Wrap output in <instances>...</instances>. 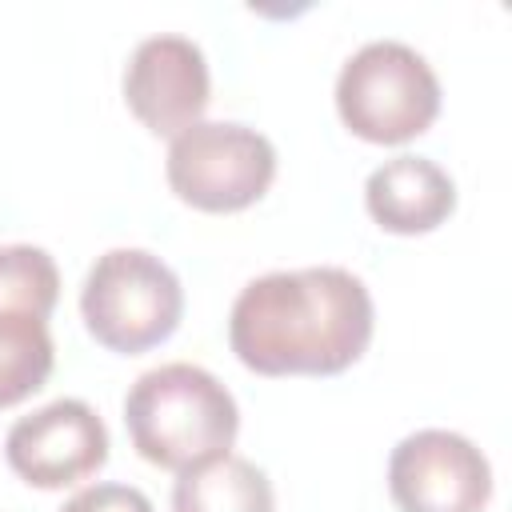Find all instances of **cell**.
Here are the masks:
<instances>
[{
	"instance_id": "cell-5",
	"label": "cell",
	"mask_w": 512,
	"mask_h": 512,
	"mask_svg": "<svg viewBox=\"0 0 512 512\" xmlns=\"http://www.w3.org/2000/svg\"><path fill=\"white\" fill-rule=\"evenodd\" d=\"M172 192L200 212H240L276 176V148L264 132L232 120H196L168 148Z\"/></svg>"
},
{
	"instance_id": "cell-7",
	"label": "cell",
	"mask_w": 512,
	"mask_h": 512,
	"mask_svg": "<svg viewBox=\"0 0 512 512\" xmlns=\"http://www.w3.org/2000/svg\"><path fill=\"white\" fill-rule=\"evenodd\" d=\"M8 468L32 488H68L108 460V428L84 400H52L20 416L4 436Z\"/></svg>"
},
{
	"instance_id": "cell-11",
	"label": "cell",
	"mask_w": 512,
	"mask_h": 512,
	"mask_svg": "<svg viewBox=\"0 0 512 512\" xmlns=\"http://www.w3.org/2000/svg\"><path fill=\"white\" fill-rule=\"evenodd\" d=\"M60 296L56 260L36 244H0V324H48Z\"/></svg>"
},
{
	"instance_id": "cell-12",
	"label": "cell",
	"mask_w": 512,
	"mask_h": 512,
	"mask_svg": "<svg viewBox=\"0 0 512 512\" xmlns=\"http://www.w3.org/2000/svg\"><path fill=\"white\" fill-rule=\"evenodd\" d=\"M56 348L48 324H0V408H12L44 388Z\"/></svg>"
},
{
	"instance_id": "cell-2",
	"label": "cell",
	"mask_w": 512,
	"mask_h": 512,
	"mask_svg": "<svg viewBox=\"0 0 512 512\" xmlns=\"http://www.w3.org/2000/svg\"><path fill=\"white\" fill-rule=\"evenodd\" d=\"M124 424L132 448L172 472H188L224 456L240 432L236 396L200 364L148 368L124 396Z\"/></svg>"
},
{
	"instance_id": "cell-13",
	"label": "cell",
	"mask_w": 512,
	"mask_h": 512,
	"mask_svg": "<svg viewBox=\"0 0 512 512\" xmlns=\"http://www.w3.org/2000/svg\"><path fill=\"white\" fill-rule=\"evenodd\" d=\"M60 512H152V500L132 484H92L76 492Z\"/></svg>"
},
{
	"instance_id": "cell-10",
	"label": "cell",
	"mask_w": 512,
	"mask_h": 512,
	"mask_svg": "<svg viewBox=\"0 0 512 512\" xmlns=\"http://www.w3.org/2000/svg\"><path fill=\"white\" fill-rule=\"evenodd\" d=\"M268 476L244 456H212L180 472L172 488V512H272Z\"/></svg>"
},
{
	"instance_id": "cell-6",
	"label": "cell",
	"mask_w": 512,
	"mask_h": 512,
	"mask_svg": "<svg viewBox=\"0 0 512 512\" xmlns=\"http://www.w3.org/2000/svg\"><path fill=\"white\" fill-rule=\"evenodd\" d=\"M388 492L400 512H484L492 468L468 436L420 428L392 448Z\"/></svg>"
},
{
	"instance_id": "cell-1",
	"label": "cell",
	"mask_w": 512,
	"mask_h": 512,
	"mask_svg": "<svg viewBox=\"0 0 512 512\" xmlns=\"http://www.w3.org/2000/svg\"><path fill=\"white\" fill-rule=\"evenodd\" d=\"M372 320V296L348 268L264 272L240 288L228 344L260 376H336L364 356Z\"/></svg>"
},
{
	"instance_id": "cell-3",
	"label": "cell",
	"mask_w": 512,
	"mask_h": 512,
	"mask_svg": "<svg viewBox=\"0 0 512 512\" xmlns=\"http://www.w3.org/2000/svg\"><path fill=\"white\" fill-rule=\"evenodd\" d=\"M336 112L368 144H404L432 128L440 80L432 64L400 40H368L336 76Z\"/></svg>"
},
{
	"instance_id": "cell-4",
	"label": "cell",
	"mask_w": 512,
	"mask_h": 512,
	"mask_svg": "<svg viewBox=\"0 0 512 512\" xmlns=\"http://www.w3.org/2000/svg\"><path fill=\"white\" fill-rule=\"evenodd\" d=\"M80 316L96 344L136 356L164 344L184 316L180 276L148 248H108L84 276Z\"/></svg>"
},
{
	"instance_id": "cell-9",
	"label": "cell",
	"mask_w": 512,
	"mask_h": 512,
	"mask_svg": "<svg viewBox=\"0 0 512 512\" xmlns=\"http://www.w3.org/2000/svg\"><path fill=\"white\" fill-rule=\"evenodd\" d=\"M364 204L384 232L420 236L452 216L456 184L428 156H392L380 168H372L364 184Z\"/></svg>"
},
{
	"instance_id": "cell-8",
	"label": "cell",
	"mask_w": 512,
	"mask_h": 512,
	"mask_svg": "<svg viewBox=\"0 0 512 512\" xmlns=\"http://www.w3.org/2000/svg\"><path fill=\"white\" fill-rule=\"evenodd\" d=\"M124 100L132 116L156 136H180L192 128L212 100L200 44L172 32L140 40L124 64Z\"/></svg>"
}]
</instances>
